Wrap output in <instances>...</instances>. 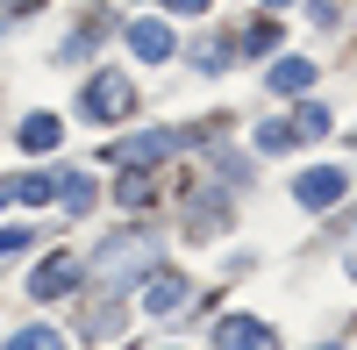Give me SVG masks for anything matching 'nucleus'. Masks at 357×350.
Here are the masks:
<instances>
[{
    "label": "nucleus",
    "mask_w": 357,
    "mask_h": 350,
    "mask_svg": "<svg viewBox=\"0 0 357 350\" xmlns=\"http://www.w3.org/2000/svg\"><path fill=\"white\" fill-rule=\"evenodd\" d=\"M129 107H136V86L122 72H100L86 86V114H93V122H114V114H129Z\"/></svg>",
    "instance_id": "1"
},
{
    "label": "nucleus",
    "mask_w": 357,
    "mask_h": 350,
    "mask_svg": "<svg viewBox=\"0 0 357 350\" xmlns=\"http://www.w3.org/2000/svg\"><path fill=\"white\" fill-rule=\"evenodd\" d=\"M215 350H279V336L250 314H236V322H215Z\"/></svg>",
    "instance_id": "2"
},
{
    "label": "nucleus",
    "mask_w": 357,
    "mask_h": 350,
    "mask_svg": "<svg viewBox=\"0 0 357 350\" xmlns=\"http://www.w3.org/2000/svg\"><path fill=\"white\" fill-rule=\"evenodd\" d=\"M343 172L336 165H321V172H307V179H293V200H301V208H329V200H343Z\"/></svg>",
    "instance_id": "3"
},
{
    "label": "nucleus",
    "mask_w": 357,
    "mask_h": 350,
    "mask_svg": "<svg viewBox=\"0 0 357 350\" xmlns=\"http://www.w3.org/2000/svg\"><path fill=\"white\" fill-rule=\"evenodd\" d=\"M72 286H79V272H72V257H50V265H43L36 279H29V294H36V300H50V294H72Z\"/></svg>",
    "instance_id": "4"
},
{
    "label": "nucleus",
    "mask_w": 357,
    "mask_h": 350,
    "mask_svg": "<svg viewBox=\"0 0 357 350\" xmlns=\"http://www.w3.org/2000/svg\"><path fill=\"white\" fill-rule=\"evenodd\" d=\"M178 151V136H136V143H122V151H114V158H122V165H158V158H172Z\"/></svg>",
    "instance_id": "5"
},
{
    "label": "nucleus",
    "mask_w": 357,
    "mask_h": 350,
    "mask_svg": "<svg viewBox=\"0 0 357 350\" xmlns=\"http://www.w3.org/2000/svg\"><path fill=\"white\" fill-rule=\"evenodd\" d=\"M129 50H136V57H172V29H165V22H136V29H129Z\"/></svg>",
    "instance_id": "6"
},
{
    "label": "nucleus",
    "mask_w": 357,
    "mask_h": 350,
    "mask_svg": "<svg viewBox=\"0 0 357 350\" xmlns=\"http://www.w3.org/2000/svg\"><path fill=\"white\" fill-rule=\"evenodd\" d=\"M307 79H314V65H307V57H279V65H272V93H301Z\"/></svg>",
    "instance_id": "7"
},
{
    "label": "nucleus",
    "mask_w": 357,
    "mask_h": 350,
    "mask_svg": "<svg viewBox=\"0 0 357 350\" xmlns=\"http://www.w3.org/2000/svg\"><path fill=\"white\" fill-rule=\"evenodd\" d=\"M178 300H186V279H178V272L151 279V314H165V307H178Z\"/></svg>",
    "instance_id": "8"
},
{
    "label": "nucleus",
    "mask_w": 357,
    "mask_h": 350,
    "mask_svg": "<svg viewBox=\"0 0 357 350\" xmlns=\"http://www.w3.org/2000/svg\"><path fill=\"white\" fill-rule=\"evenodd\" d=\"M22 143H29V151H50V143H57V114H29V122H22Z\"/></svg>",
    "instance_id": "9"
},
{
    "label": "nucleus",
    "mask_w": 357,
    "mask_h": 350,
    "mask_svg": "<svg viewBox=\"0 0 357 350\" xmlns=\"http://www.w3.org/2000/svg\"><path fill=\"white\" fill-rule=\"evenodd\" d=\"M8 350H65V336H57L50 322H36V329H22V336H15Z\"/></svg>",
    "instance_id": "10"
},
{
    "label": "nucleus",
    "mask_w": 357,
    "mask_h": 350,
    "mask_svg": "<svg viewBox=\"0 0 357 350\" xmlns=\"http://www.w3.org/2000/svg\"><path fill=\"white\" fill-rule=\"evenodd\" d=\"M0 250H29V229H0Z\"/></svg>",
    "instance_id": "11"
},
{
    "label": "nucleus",
    "mask_w": 357,
    "mask_h": 350,
    "mask_svg": "<svg viewBox=\"0 0 357 350\" xmlns=\"http://www.w3.org/2000/svg\"><path fill=\"white\" fill-rule=\"evenodd\" d=\"M165 8H172V15H200L207 0H165Z\"/></svg>",
    "instance_id": "12"
},
{
    "label": "nucleus",
    "mask_w": 357,
    "mask_h": 350,
    "mask_svg": "<svg viewBox=\"0 0 357 350\" xmlns=\"http://www.w3.org/2000/svg\"><path fill=\"white\" fill-rule=\"evenodd\" d=\"M264 8H286V0H264Z\"/></svg>",
    "instance_id": "13"
}]
</instances>
